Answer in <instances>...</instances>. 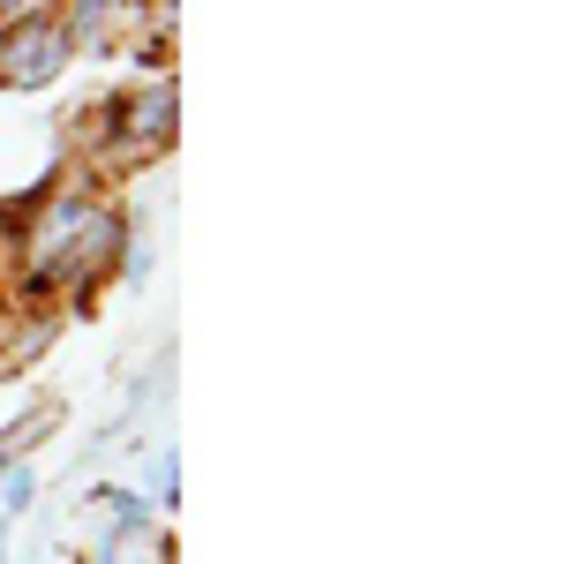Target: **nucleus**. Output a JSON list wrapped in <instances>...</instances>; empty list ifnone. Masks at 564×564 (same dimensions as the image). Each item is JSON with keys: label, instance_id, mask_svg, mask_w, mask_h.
Instances as JSON below:
<instances>
[{"label": "nucleus", "instance_id": "f257e3e1", "mask_svg": "<svg viewBox=\"0 0 564 564\" xmlns=\"http://www.w3.org/2000/svg\"><path fill=\"white\" fill-rule=\"evenodd\" d=\"M98 129H84V151H90V181L106 174H135L151 159L174 151V121H181V84L174 76H143L135 90L121 98H98L90 113Z\"/></svg>", "mask_w": 564, "mask_h": 564}, {"label": "nucleus", "instance_id": "f03ea898", "mask_svg": "<svg viewBox=\"0 0 564 564\" xmlns=\"http://www.w3.org/2000/svg\"><path fill=\"white\" fill-rule=\"evenodd\" d=\"M68 61H76V45L53 8H23L0 23V90H45Z\"/></svg>", "mask_w": 564, "mask_h": 564}, {"label": "nucleus", "instance_id": "7ed1b4c3", "mask_svg": "<svg viewBox=\"0 0 564 564\" xmlns=\"http://www.w3.org/2000/svg\"><path fill=\"white\" fill-rule=\"evenodd\" d=\"M31 497H39V475L15 459V467H0V512L15 520V512H31Z\"/></svg>", "mask_w": 564, "mask_h": 564}, {"label": "nucleus", "instance_id": "20e7f679", "mask_svg": "<svg viewBox=\"0 0 564 564\" xmlns=\"http://www.w3.org/2000/svg\"><path fill=\"white\" fill-rule=\"evenodd\" d=\"M151 497H159V505H174V497H181V452H159V467H151Z\"/></svg>", "mask_w": 564, "mask_h": 564}, {"label": "nucleus", "instance_id": "39448f33", "mask_svg": "<svg viewBox=\"0 0 564 564\" xmlns=\"http://www.w3.org/2000/svg\"><path fill=\"white\" fill-rule=\"evenodd\" d=\"M90 564H121V550H113V542H98V557H90Z\"/></svg>", "mask_w": 564, "mask_h": 564}]
</instances>
